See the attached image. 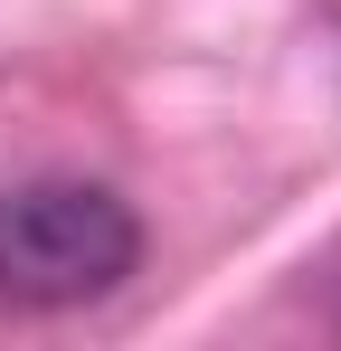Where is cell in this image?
I'll use <instances>...</instances> for the list:
<instances>
[{
	"mask_svg": "<svg viewBox=\"0 0 341 351\" xmlns=\"http://www.w3.org/2000/svg\"><path fill=\"white\" fill-rule=\"evenodd\" d=\"M142 228L133 209L95 190V180H29V190H0V304H95L133 276Z\"/></svg>",
	"mask_w": 341,
	"mask_h": 351,
	"instance_id": "6da1fadb",
	"label": "cell"
}]
</instances>
